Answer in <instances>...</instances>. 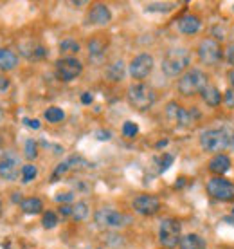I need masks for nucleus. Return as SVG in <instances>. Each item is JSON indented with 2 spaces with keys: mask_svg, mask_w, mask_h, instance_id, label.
<instances>
[{
  "mask_svg": "<svg viewBox=\"0 0 234 249\" xmlns=\"http://www.w3.org/2000/svg\"><path fill=\"white\" fill-rule=\"evenodd\" d=\"M231 134H233V128H225V126L207 128L200 136V144L205 152L218 156L223 150L231 148Z\"/></svg>",
  "mask_w": 234,
  "mask_h": 249,
  "instance_id": "1",
  "label": "nucleus"
},
{
  "mask_svg": "<svg viewBox=\"0 0 234 249\" xmlns=\"http://www.w3.org/2000/svg\"><path fill=\"white\" fill-rule=\"evenodd\" d=\"M128 101L135 110L146 112L157 101V92L153 87H150L144 81H135L128 87Z\"/></svg>",
  "mask_w": 234,
  "mask_h": 249,
  "instance_id": "2",
  "label": "nucleus"
},
{
  "mask_svg": "<svg viewBox=\"0 0 234 249\" xmlns=\"http://www.w3.org/2000/svg\"><path fill=\"white\" fill-rule=\"evenodd\" d=\"M189 62H191L189 51L185 47H173L162 58V72L169 78L180 76L185 69L189 67Z\"/></svg>",
  "mask_w": 234,
  "mask_h": 249,
  "instance_id": "3",
  "label": "nucleus"
},
{
  "mask_svg": "<svg viewBox=\"0 0 234 249\" xmlns=\"http://www.w3.org/2000/svg\"><path fill=\"white\" fill-rule=\"evenodd\" d=\"M207 87V74L200 69H189L185 71L179 80V92L182 96H195L200 94Z\"/></svg>",
  "mask_w": 234,
  "mask_h": 249,
  "instance_id": "4",
  "label": "nucleus"
},
{
  "mask_svg": "<svg viewBox=\"0 0 234 249\" xmlns=\"http://www.w3.org/2000/svg\"><path fill=\"white\" fill-rule=\"evenodd\" d=\"M159 240L164 249H173L182 240V224L177 218H164L159 228Z\"/></svg>",
  "mask_w": 234,
  "mask_h": 249,
  "instance_id": "5",
  "label": "nucleus"
},
{
  "mask_svg": "<svg viewBox=\"0 0 234 249\" xmlns=\"http://www.w3.org/2000/svg\"><path fill=\"white\" fill-rule=\"evenodd\" d=\"M96 222L101 228H108V230H119V228H124L132 222V217L126 215V213H121L117 210H112V208H101L96 212Z\"/></svg>",
  "mask_w": 234,
  "mask_h": 249,
  "instance_id": "6",
  "label": "nucleus"
},
{
  "mask_svg": "<svg viewBox=\"0 0 234 249\" xmlns=\"http://www.w3.org/2000/svg\"><path fill=\"white\" fill-rule=\"evenodd\" d=\"M54 72L60 81H72L83 72V63L74 56H63L56 60Z\"/></svg>",
  "mask_w": 234,
  "mask_h": 249,
  "instance_id": "7",
  "label": "nucleus"
},
{
  "mask_svg": "<svg viewBox=\"0 0 234 249\" xmlns=\"http://www.w3.org/2000/svg\"><path fill=\"white\" fill-rule=\"evenodd\" d=\"M166 116L171 119V121H175L179 128H189V126L200 118V112H198L197 108L187 110L184 107H180L179 103L171 101V103L166 107Z\"/></svg>",
  "mask_w": 234,
  "mask_h": 249,
  "instance_id": "8",
  "label": "nucleus"
},
{
  "mask_svg": "<svg viewBox=\"0 0 234 249\" xmlns=\"http://www.w3.org/2000/svg\"><path fill=\"white\" fill-rule=\"evenodd\" d=\"M198 58L203 65H216L222 62L223 53L222 47L215 38H203L200 45H198Z\"/></svg>",
  "mask_w": 234,
  "mask_h": 249,
  "instance_id": "9",
  "label": "nucleus"
},
{
  "mask_svg": "<svg viewBox=\"0 0 234 249\" xmlns=\"http://www.w3.org/2000/svg\"><path fill=\"white\" fill-rule=\"evenodd\" d=\"M207 193L213 199L222 200V202L234 200V182L227 181L223 177H213L207 182Z\"/></svg>",
  "mask_w": 234,
  "mask_h": 249,
  "instance_id": "10",
  "label": "nucleus"
},
{
  "mask_svg": "<svg viewBox=\"0 0 234 249\" xmlns=\"http://www.w3.org/2000/svg\"><path fill=\"white\" fill-rule=\"evenodd\" d=\"M153 56L148 54V53H141V54H137L132 63H130L128 67V72L130 76L134 78L135 81H142L144 78H148L151 74V71H153Z\"/></svg>",
  "mask_w": 234,
  "mask_h": 249,
  "instance_id": "11",
  "label": "nucleus"
},
{
  "mask_svg": "<svg viewBox=\"0 0 234 249\" xmlns=\"http://www.w3.org/2000/svg\"><path fill=\"white\" fill-rule=\"evenodd\" d=\"M20 174H22L20 157L15 152H6L0 159V177L6 181H17Z\"/></svg>",
  "mask_w": 234,
  "mask_h": 249,
  "instance_id": "12",
  "label": "nucleus"
},
{
  "mask_svg": "<svg viewBox=\"0 0 234 249\" xmlns=\"http://www.w3.org/2000/svg\"><path fill=\"white\" fill-rule=\"evenodd\" d=\"M132 208H134L139 215L150 217V215L159 213L160 199H159V197H155V195H148V193H144V195H139V197H135V199H134V202H132Z\"/></svg>",
  "mask_w": 234,
  "mask_h": 249,
  "instance_id": "13",
  "label": "nucleus"
},
{
  "mask_svg": "<svg viewBox=\"0 0 234 249\" xmlns=\"http://www.w3.org/2000/svg\"><path fill=\"white\" fill-rule=\"evenodd\" d=\"M112 20V11L105 4H94L88 11V22L94 25H106Z\"/></svg>",
  "mask_w": 234,
  "mask_h": 249,
  "instance_id": "14",
  "label": "nucleus"
},
{
  "mask_svg": "<svg viewBox=\"0 0 234 249\" xmlns=\"http://www.w3.org/2000/svg\"><path fill=\"white\" fill-rule=\"evenodd\" d=\"M177 27L182 35H197L202 27V20L198 18L197 15H184L180 17L177 22Z\"/></svg>",
  "mask_w": 234,
  "mask_h": 249,
  "instance_id": "15",
  "label": "nucleus"
},
{
  "mask_svg": "<svg viewBox=\"0 0 234 249\" xmlns=\"http://www.w3.org/2000/svg\"><path fill=\"white\" fill-rule=\"evenodd\" d=\"M229 170H231V157L225 156V154H218L209 161V172L218 175V177L227 174Z\"/></svg>",
  "mask_w": 234,
  "mask_h": 249,
  "instance_id": "16",
  "label": "nucleus"
},
{
  "mask_svg": "<svg viewBox=\"0 0 234 249\" xmlns=\"http://www.w3.org/2000/svg\"><path fill=\"white\" fill-rule=\"evenodd\" d=\"M22 54L25 58H29V60H40V58L47 54V51H45V47L42 44H38L34 40H29V42L22 44Z\"/></svg>",
  "mask_w": 234,
  "mask_h": 249,
  "instance_id": "17",
  "label": "nucleus"
},
{
  "mask_svg": "<svg viewBox=\"0 0 234 249\" xmlns=\"http://www.w3.org/2000/svg\"><path fill=\"white\" fill-rule=\"evenodd\" d=\"M200 96H202V100L209 107H218L223 101V96H222V92H220V89L216 87V85H209V83H207V87L200 92Z\"/></svg>",
  "mask_w": 234,
  "mask_h": 249,
  "instance_id": "18",
  "label": "nucleus"
},
{
  "mask_svg": "<svg viewBox=\"0 0 234 249\" xmlns=\"http://www.w3.org/2000/svg\"><path fill=\"white\" fill-rule=\"evenodd\" d=\"M179 248L180 249H207V244H205L203 237H200L197 233H189V235H184V237H182Z\"/></svg>",
  "mask_w": 234,
  "mask_h": 249,
  "instance_id": "19",
  "label": "nucleus"
},
{
  "mask_svg": "<svg viewBox=\"0 0 234 249\" xmlns=\"http://www.w3.org/2000/svg\"><path fill=\"white\" fill-rule=\"evenodd\" d=\"M18 65V56L9 49L0 47V71H13Z\"/></svg>",
  "mask_w": 234,
  "mask_h": 249,
  "instance_id": "20",
  "label": "nucleus"
},
{
  "mask_svg": "<svg viewBox=\"0 0 234 249\" xmlns=\"http://www.w3.org/2000/svg\"><path fill=\"white\" fill-rule=\"evenodd\" d=\"M105 53H106V44L101 38H92V40L88 42V56H90L92 62L94 60H96V62L103 60Z\"/></svg>",
  "mask_w": 234,
  "mask_h": 249,
  "instance_id": "21",
  "label": "nucleus"
},
{
  "mask_svg": "<svg viewBox=\"0 0 234 249\" xmlns=\"http://www.w3.org/2000/svg\"><path fill=\"white\" fill-rule=\"evenodd\" d=\"M20 208L27 215H38L43 212V202L38 197H27V199L20 200Z\"/></svg>",
  "mask_w": 234,
  "mask_h": 249,
  "instance_id": "22",
  "label": "nucleus"
},
{
  "mask_svg": "<svg viewBox=\"0 0 234 249\" xmlns=\"http://www.w3.org/2000/svg\"><path fill=\"white\" fill-rule=\"evenodd\" d=\"M126 74V69H124L123 60H117V62L110 63L108 69H106V78L110 81H121Z\"/></svg>",
  "mask_w": 234,
  "mask_h": 249,
  "instance_id": "23",
  "label": "nucleus"
},
{
  "mask_svg": "<svg viewBox=\"0 0 234 249\" xmlns=\"http://www.w3.org/2000/svg\"><path fill=\"white\" fill-rule=\"evenodd\" d=\"M78 159H80V157L72 156V157H68L67 161L60 162V164L56 166L54 174H52V177H50V181H52V182H54V181H60V177H63V175L67 174V172L70 168H74V166H76L74 162H78Z\"/></svg>",
  "mask_w": 234,
  "mask_h": 249,
  "instance_id": "24",
  "label": "nucleus"
},
{
  "mask_svg": "<svg viewBox=\"0 0 234 249\" xmlns=\"http://www.w3.org/2000/svg\"><path fill=\"white\" fill-rule=\"evenodd\" d=\"M43 118L47 119L49 123H62L63 119H65V112H63L60 107H49L43 112Z\"/></svg>",
  "mask_w": 234,
  "mask_h": 249,
  "instance_id": "25",
  "label": "nucleus"
},
{
  "mask_svg": "<svg viewBox=\"0 0 234 249\" xmlns=\"http://www.w3.org/2000/svg\"><path fill=\"white\" fill-rule=\"evenodd\" d=\"M80 44L72 38H65V40L60 42V51L63 54H76V53H80Z\"/></svg>",
  "mask_w": 234,
  "mask_h": 249,
  "instance_id": "26",
  "label": "nucleus"
},
{
  "mask_svg": "<svg viewBox=\"0 0 234 249\" xmlns=\"http://www.w3.org/2000/svg\"><path fill=\"white\" fill-rule=\"evenodd\" d=\"M86 215H88V206H86V202H76L72 206V218L74 220H85Z\"/></svg>",
  "mask_w": 234,
  "mask_h": 249,
  "instance_id": "27",
  "label": "nucleus"
},
{
  "mask_svg": "<svg viewBox=\"0 0 234 249\" xmlns=\"http://www.w3.org/2000/svg\"><path fill=\"white\" fill-rule=\"evenodd\" d=\"M36 175H38V170L34 164H24L22 166V182H31L36 179Z\"/></svg>",
  "mask_w": 234,
  "mask_h": 249,
  "instance_id": "28",
  "label": "nucleus"
},
{
  "mask_svg": "<svg viewBox=\"0 0 234 249\" xmlns=\"http://www.w3.org/2000/svg\"><path fill=\"white\" fill-rule=\"evenodd\" d=\"M24 156L33 161V159H36L38 157V143L34 139H27L25 141V146H24Z\"/></svg>",
  "mask_w": 234,
  "mask_h": 249,
  "instance_id": "29",
  "label": "nucleus"
},
{
  "mask_svg": "<svg viewBox=\"0 0 234 249\" xmlns=\"http://www.w3.org/2000/svg\"><path fill=\"white\" fill-rule=\"evenodd\" d=\"M42 226L45 230H52L58 226V215L54 212H45L42 217Z\"/></svg>",
  "mask_w": 234,
  "mask_h": 249,
  "instance_id": "30",
  "label": "nucleus"
},
{
  "mask_svg": "<svg viewBox=\"0 0 234 249\" xmlns=\"http://www.w3.org/2000/svg\"><path fill=\"white\" fill-rule=\"evenodd\" d=\"M173 7H175V4H167V2H155V4H148V7H146V11L167 13V11H171Z\"/></svg>",
  "mask_w": 234,
  "mask_h": 249,
  "instance_id": "31",
  "label": "nucleus"
},
{
  "mask_svg": "<svg viewBox=\"0 0 234 249\" xmlns=\"http://www.w3.org/2000/svg\"><path fill=\"white\" fill-rule=\"evenodd\" d=\"M137 134H139V126H137L134 121H124V124H123V136L124 137H135Z\"/></svg>",
  "mask_w": 234,
  "mask_h": 249,
  "instance_id": "32",
  "label": "nucleus"
},
{
  "mask_svg": "<svg viewBox=\"0 0 234 249\" xmlns=\"http://www.w3.org/2000/svg\"><path fill=\"white\" fill-rule=\"evenodd\" d=\"M171 162H173V156H171V154H162V156L157 159V164H159V174L166 172V170L171 166Z\"/></svg>",
  "mask_w": 234,
  "mask_h": 249,
  "instance_id": "33",
  "label": "nucleus"
},
{
  "mask_svg": "<svg viewBox=\"0 0 234 249\" xmlns=\"http://www.w3.org/2000/svg\"><path fill=\"white\" fill-rule=\"evenodd\" d=\"M223 103L229 108H234V89H227L225 94H223Z\"/></svg>",
  "mask_w": 234,
  "mask_h": 249,
  "instance_id": "34",
  "label": "nucleus"
},
{
  "mask_svg": "<svg viewBox=\"0 0 234 249\" xmlns=\"http://www.w3.org/2000/svg\"><path fill=\"white\" fill-rule=\"evenodd\" d=\"M22 123H24L25 126H29V128H33V130H40V126H42V123H40L38 119H31V118H24Z\"/></svg>",
  "mask_w": 234,
  "mask_h": 249,
  "instance_id": "35",
  "label": "nucleus"
},
{
  "mask_svg": "<svg viewBox=\"0 0 234 249\" xmlns=\"http://www.w3.org/2000/svg\"><path fill=\"white\" fill-rule=\"evenodd\" d=\"M96 139H99V141H110L112 132L110 130H98L96 132Z\"/></svg>",
  "mask_w": 234,
  "mask_h": 249,
  "instance_id": "36",
  "label": "nucleus"
},
{
  "mask_svg": "<svg viewBox=\"0 0 234 249\" xmlns=\"http://www.w3.org/2000/svg\"><path fill=\"white\" fill-rule=\"evenodd\" d=\"M72 197H74V195H72L70 192L60 193V195H56V200H58V202H63V204H67V202H70V200H72Z\"/></svg>",
  "mask_w": 234,
  "mask_h": 249,
  "instance_id": "37",
  "label": "nucleus"
},
{
  "mask_svg": "<svg viewBox=\"0 0 234 249\" xmlns=\"http://www.w3.org/2000/svg\"><path fill=\"white\" fill-rule=\"evenodd\" d=\"M225 60H227V62L234 67V44L229 45L227 51H225Z\"/></svg>",
  "mask_w": 234,
  "mask_h": 249,
  "instance_id": "38",
  "label": "nucleus"
},
{
  "mask_svg": "<svg viewBox=\"0 0 234 249\" xmlns=\"http://www.w3.org/2000/svg\"><path fill=\"white\" fill-rule=\"evenodd\" d=\"M60 213L63 217H72V206L70 204H62L60 206Z\"/></svg>",
  "mask_w": 234,
  "mask_h": 249,
  "instance_id": "39",
  "label": "nucleus"
},
{
  "mask_svg": "<svg viewBox=\"0 0 234 249\" xmlns=\"http://www.w3.org/2000/svg\"><path fill=\"white\" fill-rule=\"evenodd\" d=\"M9 78H6V76H0V92H6L7 89H9Z\"/></svg>",
  "mask_w": 234,
  "mask_h": 249,
  "instance_id": "40",
  "label": "nucleus"
},
{
  "mask_svg": "<svg viewBox=\"0 0 234 249\" xmlns=\"http://www.w3.org/2000/svg\"><path fill=\"white\" fill-rule=\"evenodd\" d=\"M94 96L90 92H83L81 94V103H85V105H88V103H92Z\"/></svg>",
  "mask_w": 234,
  "mask_h": 249,
  "instance_id": "41",
  "label": "nucleus"
},
{
  "mask_svg": "<svg viewBox=\"0 0 234 249\" xmlns=\"http://www.w3.org/2000/svg\"><path fill=\"white\" fill-rule=\"evenodd\" d=\"M229 83H231V87L234 89V69L229 71Z\"/></svg>",
  "mask_w": 234,
  "mask_h": 249,
  "instance_id": "42",
  "label": "nucleus"
},
{
  "mask_svg": "<svg viewBox=\"0 0 234 249\" xmlns=\"http://www.w3.org/2000/svg\"><path fill=\"white\" fill-rule=\"evenodd\" d=\"M4 119V110H2V107H0V121Z\"/></svg>",
  "mask_w": 234,
  "mask_h": 249,
  "instance_id": "43",
  "label": "nucleus"
},
{
  "mask_svg": "<svg viewBox=\"0 0 234 249\" xmlns=\"http://www.w3.org/2000/svg\"><path fill=\"white\" fill-rule=\"evenodd\" d=\"M0 213H2V202H0Z\"/></svg>",
  "mask_w": 234,
  "mask_h": 249,
  "instance_id": "44",
  "label": "nucleus"
},
{
  "mask_svg": "<svg viewBox=\"0 0 234 249\" xmlns=\"http://www.w3.org/2000/svg\"><path fill=\"white\" fill-rule=\"evenodd\" d=\"M233 217H234V206H233Z\"/></svg>",
  "mask_w": 234,
  "mask_h": 249,
  "instance_id": "45",
  "label": "nucleus"
},
{
  "mask_svg": "<svg viewBox=\"0 0 234 249\" xmlns=\"http://www.w3.org/2000/svg\"><path fill=\"white\" fill-rule=\"evenodd\" d=\"M0 144H2V139H0Z\"/></svg>",
  "mask_w": 234,
  "mask_h": 249,
  "instance_id": "46",
  "label": "nucleus"
}]
</instances>
